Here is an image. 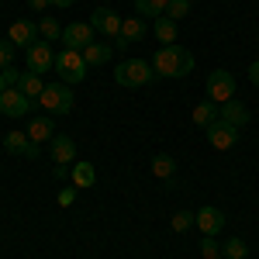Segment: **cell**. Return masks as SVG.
<instances>
[{
	"label": "cell",
	"instance_id": "obj_1",
	"mask_svg": "<svg viewBox=\"0 0 259 259\" xmlns=\"http://www.w3.org/2000/svg\"><path fill=\"white\" fill-rule=\"evenodd\" d=\"M152 69H156V80L159 76L162 80H180V76H187L194 69V56L187 49H180V45H162L152 56Z\"/></svg>",
	"mask_w": 259,
	"mask_h": 259
},
{
	"label": "cell",
	"instance_id": "obj_2",
	"mask_svg": "<svg viewBox=\"0 0 259 259\" xmlns=\"http://www.w3.org/2000/svg\"><path fill=\"white\" fill-rule=\"evenodd\" d=\"M114 80H118V87H124V90H139V87L156 80V69H152V62H145V59H124L118 69H114Z\"/></svg>",
	"mask_w": 259,
	"mask_h": 259
},
{
	"label": "cell",
	"instance_id": "obj_3",
	"mask_svg": "<svg viewBox=\"0 0 259 259\" xmlns=\"http://www.w3.org/2000/svg\"><path fill=\"white\" fill-rule=\"evenodd\" d=\"M87 62H83V52L80 49H62L59 56H56V73L62 76V83H83L87 80Z\"/></svg>",
	"mask_w": 259,
	"mask_h": 259
},
{
	"label": "cell",
	"instance_id": "obj_4",
	"mask_svg": "<svg viewBox=\"0 0 259 259\" xmlns=\"http://www.w3.org/2000/svg\"><path fill=\"white\" fill-rule=\"evenodd\" d=\"M41 107L45 111H52V114H69L73 111V90H69V83H45V90H41Z\"/></svg>",
	"mask_w": 259,
	"mask_h": 259
},
{
	"label": "cell",
	"instance_id": "obj_5",
	"mask_svg": "<svg viewBox=\"0 0 259 259\" xmlns=\"http://www.w3.org/2000/svg\"><path fill=\"white\" fill-rule=\"evenodd\" d=\"M232 97H235V76H232L228 69H214V73L207 76V100L228 104Z\"/></svg>",
	"mask_w": 259,
	"mask_h": 259
},
{
	"label": "cell",
	"instance_id": "obj_6",
	"mask_svg": "<svg viewBox=\"0 0 259 259\" xmlns=\"http://www.w3.org/2000/svg\"><path fill=\"white\" fill-rule=\"evenodd\" d=\"M204 135H207V142H211V149H218V152H228V149L239 142V128L218 118V121H211V124L204 128Z\"/></svg>",
	"mask_w": 259,
	"mask_h": 259
},
{
	"label": "cell",
	"instance_id": "obj_7",
	"mask_svg": "<svg viewBox=\"0 0 259 259\" xmlns=\"http://www.w3.org/2000/svg\"><path fill=\"white\" fill-rule=\"evenodd\" d=\"M28 111H31V97H24L18 87H7L0 94V114L4 118H24Z\"/></svg>",
	"mask_w": 259,
	"mask_h": 259
},
{
	"label": "cell",
	"instance_id": "obj_8",
	"mask_svg": "<svg viewBox=\"0 0 259 259\" xmlns=\"http://www.w3.org/2000/svg\"><path fill=\"white\" fill-rule=\"evenodd\" d=\"M28 52V73H45V69H52L56 66V56H52V41H35L31 49H24Z\"/></svg>",
	"mask_w": 259,
	"mask_h": 259
},
{
	"label": "cell",
	"instance_id": "obj_9",
	"mask_svg": "<svg viewBox=\"0 0 259 259\" xmlns=\"http://www.w3.org/2000/svg\"><path fill=\"white\" fill-rule=\"evenodd\" d=\"M62 41H66V49H87L90 41H94V24H87V21H76V24H66L62 28Z\"/></svg>",
	"mask_w": 259,
	"mask_h": 259
},
{
	"label": "cell",
	"instance_id": "obj_10",
	"mask_svg": "<svg viewBox=\"0 0 259 259\" xmlns=\"http://www.w3.org/2000/svg\"><path fill=\"white\" fill-rule=\"evenodd\" d=\"M7 41L18 45V49H31V45L38 41V21H14Z\"/></svg>",
	"mask_w": 259,
	"mask_h": 259
},
{
	"label": "cell",
	"instance_id": "obj_11",
	"mask_svg": "<svg viewBox=\"0 0 259 259\" xmlns=\"http://www.w3.org/2000/svg\"><path fill=\"white\" fill-rule=\"evenodd\" d=\"M90 21H94V28H97L100 35H111V38H118L121 35V21L111 7H94V14H90Z\"/></svg>",
	"mask_w": 259,
	"mask_h": 259
},
{
	"label": "cell",
	"instance_id": "obj_12",
	"mask_svg": "<svg viewBox=\"0 0 259 259\" xmlns=\"http://www.w3.org/2000/svg\"><path fill=\"white\" fill-rule=\"evenodd\" d=\"M4 149L7 152H18L24 159H38V145L28 139V132H7L4 135Z\"/></svg>",
	"mask_w": 259,
	"mask_h": 259
},
{
	"label": "cell",
	"instance_id": "obj_13",
	"mask_svg": "<svg viewBox=\"0 0 259 259\" xmlns=\"http://www.w3.org/2000/svg\"><path fill=\"white\" fill-rule=\"evenodd\" d=\"M197 228H200V235H218L221 228H225L221 207H200L197 211Z\"/></svg>",
	"mask_w": 259,
	"mask_h": 259
},
{
	"label": "cell",
	"instance_id": "obj_14",
	"mask_svg": "<svg viewBox=\"0 0 259 259\" xmlns=\"http://www.w3.org/2000/svg\"><path fill=\"white\" fill-rule=\"evenodd\" d=\"M221 121H228V124H235V128H242V124H249L252 121V114H249V107L245 104H239V100L232 97L228 104H221Z\"/></svg>",
	"mask_w": 259,
	"mask_h": 259
},
{
	"label": "cell",
	"instance_id": "obj_15",
	"mask_svg": "<svg viewBox=\"0 0 259 259\" xmlns=\"http://www.w3.org/2000/svg\"><path fill=\"white\" fill-rule=\"evenodd\" d=\"M149 35V28H145V18H139V14H132V18L121 21V41H128V45H135V41H142Z\"/></svg>",
	"mask_w": 259,
	"mask_h": 259
},
{
	"label": "cell",
	"instance_id": "obj_16",
	"mask_svg": "<svg viewBox=\"0 0 259 259\" xmlns=\"http://www.w3.org/2000/svg\"><path fill=\"white\" fill-rule=\"evenodd\" d=\"M52 159L59 162V166L73 162L76 159V142L69 139V135H56V139H52Z\"/></svg>",
	"mask_w": 259,
	"mask_h": 259
},
{
	"label": "cell",
	"instance_id": "obj_17",
	"mask_svg": "<svg viewBox=\"0 0 259 259\" xmlns=\"http://www.w3.org/2000/svg\"><path fill=\"white\" fill-rule=\"evenodd\" d=\"M111 52H114V49H111L107 41H90V45L83 49V62H87V66H104V62L111 59Z\"/></svg>",
	"mask_w": 259,
	"mask_h": 259
},
{
	"label": "cell",
	"instance_id": "obj_18",
	"mask_svg": "<svg viewBox=\"0 0 259 259\" xmlns=\"http://www.w3.org/2000/svg\"><path fill=\"white\" fill-rule=\"evenodd\" d=\"M69 177H73V187H76V190H87V187H94V183H97V173H94V166H90V162H73Z\"/></svg>",
	"mask_w": 259,
	"mask_h": 259
},
{
	"label": "cell",
	"instance_id": "obj_19",
	"mask_svg": "<svg viewBox=\"0 0 259 259\" xmlns=\"http://www.w3.org/2000/svg\"><path fill=\"white\" fill-rule=\"evenodd\" d=\"M28 139L35 142V145H41V142H52V139H56L52 121H49V118H35L31 124H28Z\"/></svg>",
	"mask_w": 259,
	"mask_h": 259
},
{
	"label": "cell",
	"instance_id": "obj_20",
	"mask_svg": "<svg viewBox=\"0 0 259 259\" xmlns=\"http://www.w3.org/2000/svg\"><path fill=\"white\" fill-rule=\"evenodd\" d=\"M152 177H159V180L169 183V180L177 177V159H173V156H166V152H159V156L152 159Z\"/></svg>",
	"mask_w": 259,
	"mask_h": 259
},
{
	"label": "cell",
	"instance_id": "obj_21",
	"mask_svg": "<svg viewBox=\"0 0 259 259\" xmlns=\"http://www.w3.org/2000/svg\"><path fill=\"white\" fill-rule=\"evenodd\" d=\"M18 90L24 94V97H41V90H45V83H41L38 73H21L18 80Z\"/></svg>",
	"mask_w": 259,
	"mask_h": 259
},
{
	"label": "cell",
	"instance_id": "obj_22",
	"mask_svg": "<svg viewBox=\"0 0 259 259\" xmlns=\"http://www.w3.org/2000/svg\"><path fill=\"white\" fill-rule=\"evenodd\" d=\"M169 0H135V14L139 18H162Z\"/></svg>",
	"mask_w": 259,
	"mask_h": 259
},
{
	"label": "cell",
	"instance_id": "obj_23",
	"mask_svg": "<svg viewBox=\"0 0 259 259\" xmlns=\"http://www.w3.org/2000/svg\"><path fill=\"white\" fill-rule=\"evenodd\" d=\"M156 38H159L162 45H177V21H169L166 14L156 18Z\"/></svg>",
	"mask_w": 259,
	"mask_h": 259
},
{
	"label": "cell",
	"instance_id": "obj_24",
	"mask_svg": "<svg viewBox=\"0 0 259 259\" xmlns=\"http://www.w3.org/2000/svg\"><path fill=\"white\" fill-rule=\"evenodd\" d=\"M211 121H218V107H214V100H200L197 107H194V124H200V128H207Z\"/></svg>",
	"mask_w": 259,
	"mask_h": 259
},
{
	"label": "cell",
	"instance_id": "obj_25",
	"mask_svg": "<svg viewBox=\"0 0 259 259\" xmlns=\"http://www.w3.org/2000/svg\"><path fill=\"white\" fill-rule=\"evenodd\" d=\"M38 31H41V38H45V41L62 38V28H59V21H56V18H41L38 21Z\"/></svg>",
	"mask_w": 259,
	"mask_h": 259
},
{
	"label": "cell",
	"instance_id": "obj_26",
	"mask_svg": "<svg viewBox=\"0 0 259 259\" xmlns=\"http://www.w3.org/2000/svg\"><path fill=\"white\" fill-rule=\"evenodd\" d=\"M190 14V0H169L166 4V18L169 21H183Z\"/></svg>",
	"mask_w": 259,
	"mask_h": 259
},
{
	"label": "cell",
	"instance_id": "obj_27",
	"mask_svg": "<svg viewBox=\"0 0 259 259\" xmlns=\"http://www.w3.org/2000/svg\"><path fill=\"white\" fill-rule=\"evenodd\" d=\"M249 256V245L242 239H228L225 242V259H245Z\"/></svg>",
	"mask_w": 259,
	"mask_h": 259
},
{
	"label": "cell",
	"instance_id": "obj_28",
	"mask_svg": "<svg viewBox=\"0 0 259 259\" xmlns=\"http://www.w3.org/2000/svg\"><path fill=\"white\" fill-rule=\"evenodd\" d=\"M190 225H197V211H177L173 214V232H187Z\"/></svg>",
	"mask_w": 259,
	"mask_h": 259
},
{
	"label": "cell",
	"instance_id": "obj_29",
	"mask_svg": "<svg viewBox=\"0 0 259 259\" xmlns=\"http://www.w3.org/2000/svg\"><path fill=\"white\" fill-rule=\"evenodd\" d=\"M14 49H11V41L7 38H0V69H7V66H14Z\"/></svg>",
	"mask_w": 259,
	"mask_h": 259
},
{
	"label": "cell",
	"instance_id": "obj_30",
	"mask_svg": "<svg viewBox=\"0 0 259 259\" xmlns=\"http://www.w3.org/2000/svg\"><path fill=\"white\" fill-rule=\"evenodd\" d=\"M200 252H204V259L218 256V242H214V235H204V239H200Z\"/></svg>",
	"mask_w": 259,
	"mask_h": 259
},
{
	"label": "cell",
	"instance_id": "obj_31",
	"mask_svg": "<svg viewBox=\"0 0 259 259\" xmlns=\"http://www.w3.org/2000/svg\"><path fill=\"white\" fill-rule=\"evenodd\" d=\"M73 200H76V187H66V190H59V204H62V207H69Z\"/></svg>",
	"mask_w": 259,
	"mask_h": 259
},
{
	"label": "cell",
	"instance_id": "obj_32",
	"mask_svg": "<svg viewBox=\"0 0 259 259\" xmlns=\"http://www.w3.org/2000/svg\"><path fill=\"white\" fill-rule=\"evenodd\" d=\"M4 73V80H7V87H18V80H21V73L14 69V66H7V69H0Z\"/></svg>",
	"mask_w": 259,
	"mask_h": 259
},
{
	"label": "cell",
	"instance_id": "obj_33",
	"mask_svg": "<svg viewBox=\"0 0 259 259\" xmlns=\"http://www.w3.org/2000/svg\"><path fill=\"white\" fill-rule=\"evenodd\" d=\"M249 80H252V83H256V87H259V59L252 62V66H249Z\"/></svg>",
	"mask_w": 259,
	"mask_h": 259
},
{
	"label": "cell",
	"instance_id": "obj_34",
	"mask_svg": "<svg viewBox=\"0 0 259 259\" xmlns=\"http://www.w3.org/2000/svg\"><path fill=\"white\" fill-rule=\"evenodd\" d=\"M28 7H31V11H45V7H49V0H28Z\"/></svg>",
	"mask_w": 259,
	"mask_h": 259
},
{
	"label": "cell",
	"instance_id": "obj_35",
	"mask_svg": "<svg viewBox=\"0 0 259 259\" xmlns=\"http://www.w3.org/2000/svg\"><path fill=\"white\" fill-rule=\"evenodd\" d=\"M49 4H52V7H73L76 0H49Z\"/></svg>",
	"mask_w": 259,
	"mask_h": 259
},
{
	"label": "cell",
	"instance_id": "obj_36",
	"mask_svg": "<svg viewBox=\"0 0 259 259\" xmlns=\"http://www.w3.org/2000/svg\"><path fill=\"white\" fill-rule=\"evenodd\" d=\"M4 90H7V80H4V73H0V94H4Z\"/></svg>",
	"mask_w": 259,
	"mask_h": 259
},
{
	"label": "cell",
	"instance_id": "obj_37",
	"mask_svg": "<svg viewBox=\"0 0 259 259\" xmlns=\"http://www.w3.org/2000/svg\"><path fill=\"white\" fill-rule=\"evenodd\" d=\"M214 259H225V256H214Z\"/></svg>",
	"mask_w": 259,
	"mask_h": 259
}]
</instances>
